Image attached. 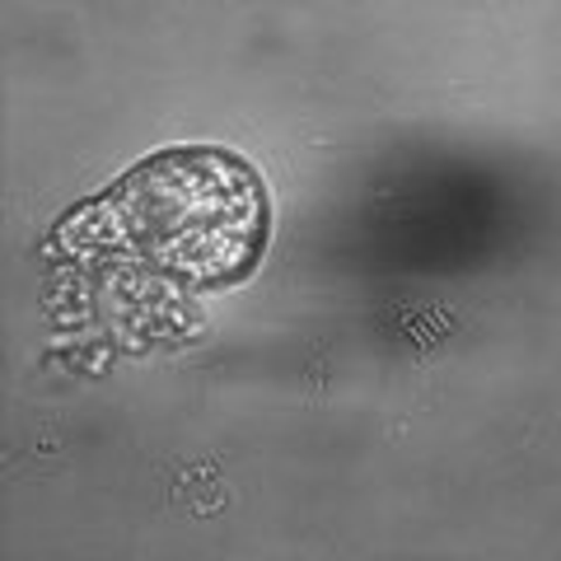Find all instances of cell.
Wrapping results in <instances>:
<instances>
[{"mask_svg":"<svg viewBox=\"0 0 561 561\" xmlns=\"http://www.w3.org/2000/svg\"><path fill=\"white\" fill-rule=\"evenodd\" d=\"M61 243L183 286H225L267 249V187L230 150L173 146L66 216Z\"/></svg>","mask_w":561,"mask_h":561,"instance_id":"obj_1","label":"cell"}]
</instances>
